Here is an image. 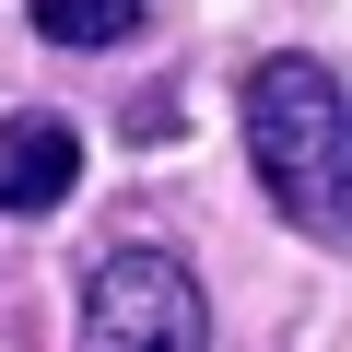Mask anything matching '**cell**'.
I'll return each mask as SVG.
<instances>
[{
  "label": "cell",
  "mask_w": 352,
  "mask_h": 352,
  "mask_svg": "<svg viewBox=\"0 0 352 352\" xmlns=\"http://www.w3.org/2000/svg\"><path fill=\"white\" fill-rule=\"evenodd\" d=\"M247 164H258V188H270V212L294 235H317V247L352 235V106H340L329 59H305V47L258 59V82H247Z\"/></svg>",
  "instance_id": "6da1fadb"
},
{
  "label": "cell",
  "mask_w": 352,
  "mask_h": 352,
  "mask_svg": "<svg viewBox=\"0 0 352 352\" xmlns=\"http://www.w3.org/2000/svg\"><path fill=\"white\" fill-rule=\"evenodd\" d=\"M141 12H153V0H24V24L47 47H129Z\"/></svg>",
  "instance_id": "277c9868"
},
{
  "label": "cell",
  "mask_w": 352,
  "mask_h": 352,
  "mask_svg": "<svg viewBox=\"0 0 352 352\" xmlns=\"http://www.w3.org/2000/svg\"><path fill=\"white\" fill-rule=\"evenodd\" d=\"M71 188H82V129H71L59 106H12V118H0V212L36 223V212H59Z\"/></svg>",
  "instance_id": "3957f363"
},
{
  "label": "cell",
  "mask_w": 352,
  "mask_h": 352,
  "mask_svg": "<svg viewBox=\"0 0 352 352\" xmlns=\"http://www.w3.org/2000/svg\"><path fill=\"white\" fill-rule=\"evenodd\" d=\"M82 352H212V294L176 247H106L82 282Z\"/></svg>",
  "instance_id": "7a4b0ae2"
}]
</instances>
